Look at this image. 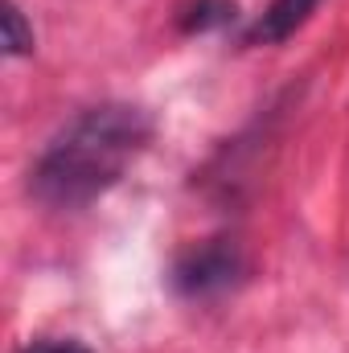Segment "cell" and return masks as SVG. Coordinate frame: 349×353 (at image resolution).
<instances>
[{
  "mask_svg": "<svg viewBox=\"0 0 349 353\" xmlns=\"http://www.w3.org/2000/svg\"><path fill=\"white\" fill-rule=\"evenodd\" d=\"M152 119L132 103H103L83 111L37 161L29 189L54 210H79L107 193L128 165L148 148Z\"/></svg>",
  "mask_w": 349,
  "mask_h": 353,
  "instance_id": "obj_1",
  "label": "cell"
},
{
  "mask_svg": "<svg viewBox=\"0 0 349 353\" xmlns=\"http://www.w3.org/2000/svg\"><path fill=\"white\" fill-rule=\"evenodd\" d=\"M239 271H243L239 247L230 239H210V243H201V247L181 255L173 279L185 296H210V292L230 288L239 279Z\"/></svg>",
  "mask_w": 349,
  "mask_h": 353,
  "instance_id": "obj_2",
  "label": "cell"
},
{
  "mask_svg": "<svg viewBox=\"0 0 349 353\" xmlns=\"http://www.w3.org/2000/svg\"><path fill=\"white\" fill-rule=\"evenodd\" d=\"M321 0H271L263 8V17L247 29V46H279L288 41L317 8Z\"/></svg>",
  "mask_w": 349,
  "mask_h": 353,
  "instance_id": "obj_3",
  "label": "cell"
},
{
  "mask_svg": "<svg viewBox=\"0 0 349 353\" xmlns=\"http://www.w3.org/2000/svg\"><path fill=\"white\" fill-rule=\"evenodd\" d=\"M230 21H235V0H197V4L185 8L181 29L185 33H206V29L230 25Z\"/></svg>",
  "mask_w": 349,
  "mask_h": 353,
  "instance_id": "obj_4",
  "label": "cell"
},
{
  "mask_svg": "<svg viewBox=\"0 0 349 353\" xmlns=\"http://www.w3.org/2000/svg\"><path fill=\"white\" fill-rule=\"evenodd\" d=\"M4 50H8L12 58L33 54V29L25 25V17H21V8H17L12 0L4 4Z\"/></svg>",
  "mask_w": 349,
  "mask_h": 353,
  "instance_id": "obj_5",
  "label": "cell"
},
{
  "mask_svg": "<svg viewBox=\"0 0 349 353\" xmlns=\"http://www.w3.org/2000/svg\"><path fill=\"white\" fill-rule=\"evenodd\" d=\"M25 353H90V350L79 345V341H33Z\"/></svg>",
  "mask_w": 349,
  "mask_h": 353,
  "instance_id": "obj_6",
  "label": "cell"
}]
</instances>
